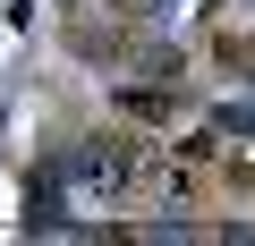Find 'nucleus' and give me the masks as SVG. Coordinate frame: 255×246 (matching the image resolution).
Masks as SVG:
<instances>
[{"mask_svg":"<svg viewBox=\"0 0 255 246\" xmlns=\"http://www.w3.org/2000/svg\"><path fill=\"white\" fill-rule=\"evenodd\" d=\"M213 60H221V68H255V34H221Z\"/></svg>","mask_w":255,"mask_h":246,"instance_id":"1","label":"nucleus"},{"mask_svg":"<svg viewBox=\"0 0 255 246\" xmlns=\"http://www.w3.org/2000/svg\"><path fill=\"white\" fill-rule=\"evenodd\" d=\"M128 119H170V93H119Z\"/></svg>","mask_w":255,"mask_h":246,"instance_id":"2","label":"nucleus"},{"mask_svg":"<svg viewBox=\"0 0 255 246\" xmlns=\"http://www.w3.org/2000/svg\"><path fill=\"white\" fill-rule=\"evenodd\" d=\"M119 9H145V0H119Z\"/></svg>","mask_w":255,"mask_h":246,"instance_id":"3","label":"nucleus"}]
</instances>
